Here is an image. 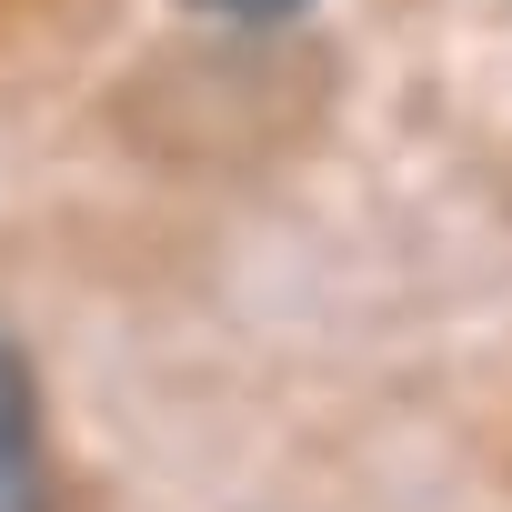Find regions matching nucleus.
<instances>
[{"label":"nucleus","mask_w":512,"mask_h":512,"mask_svg":"<svg viewBox=\"0 0 512 512\" xmlns=\"http://www.w3.org/2000/svg\"><path fill=\"white\" fill-rule=\"evenodd\" d=\"M0 512H51V462H41V382L21 342L0 332Z\"/></svg>","instance_id":"f257e3e1"},{"label":"nucleus","mask_w":512,"mask_h":512,"mask_svg":"<svg viewBox=\"0 0 512 512\" xmlns=\"http://www.w3.org/2000/svg\"><path fill=\"white\" fill-rule=\"evenodd\" d=\"M201 11H221V21H292V11H312V0H201Z\"/></svg>","instance_id":"f03ea898"}]
</instances>
